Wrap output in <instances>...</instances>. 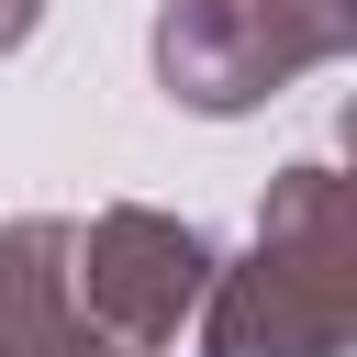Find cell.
<instances>
[{"instance_id": "3", "label": "cell", "mask_w": 357, "mask_h": 357, "mask_svg": "<svg viewBox=\"0 0 357 357\" xmlns=\"http://www.w3.org/2000/svg\"><path fill=\"white\" fill-rule=\"evenodd\" d=\"M212 268H223V245L190 212H156V201H100L89 223H67V301L123 357H178Z\"/></svg>"}, {"instance_id": "4", "label": "cell", "mask_w": 357, "mask_h": 357, "mask_svg": "<svg viewBox=\"0 0 357 357\" xmlns=\"http://www.w3.org/2000/svg\"><path fill=\"white\" fill-rule=\"evenodd\" d=\"M0 357H123L67 301V223L56 212L0 223Z\"/></svg>"}, {"instance_id": "1", "label": "cell", "mask_w": 357, "mask_h": 357, "mask_svg": "<svg viewBox=\"0 0 357 357\" xmlns=\"http://www.w3.org/2000/svg\"><path fill=\"white\" fill-rule=\"evenodd\" d=\"M357 346V212L324 156L279 167L257 201V245L212 268L178 357H346Z\"/></svg>"}, {"instance_id": "5", "label": "cell", "mask_w": 357, "mask_h": 357, "mask_svg": "<svg viewBox=\"0 0 357 357\" xmlns=\"http://www.w3.org/2000/svg\"><path fill=\"white\" fill-rule=\"evenodd\" d=\"M33 22H45V0H0V56H11V45H33Z\"/></svg>"}, {"instance_id": "2", "label": "cell", "mask_w": 357, "mask_h": 357, "mask_svg": "<svg viewBox=\"0 0 357 357\" xmlns=\"http://www.w3.org/2000/svg\"><path fill=\"white\" fill-rule=\"evenodd\" d=\"M145 56L178 112L234 123V112H268L290 78L357 56V0H156Z\"/></svg>"}]
</instances>
